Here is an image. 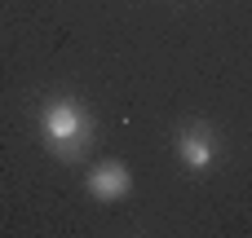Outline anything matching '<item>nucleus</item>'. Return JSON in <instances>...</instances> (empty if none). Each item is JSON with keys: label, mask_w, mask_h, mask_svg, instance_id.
<instances>
[{"label": "nucleus", "mask_w": 252, "mask_h": 238, "mask_svg": "<svg viewBox=\"0 0 252 238\" xmlns=\"http://www.w3.org/2000/svg\"><path fill=\"white\" fill-rule=\"evenodd\" d=\"M40 132H44V141L53 146V155L71 159V155H80V150L93 141V119H89V110H84L75 97H53V102H44V110H40Z\"/></svg>", "instance_id": "f257e3e1"}, {"label": "nucleus", "mask_w": 252, "mask_h": 238, "mask_svg": "<svg viewBox=\"0 0 252 238\" xmlns=\"http://www.w3.org/2000/svg\"><path fill=\"white\" fill-rule=\"evenodd\" d=\"M177 159L190 168V172H208L217 163V137L208 124H186L177 132Z\"/></svg>", "instance_id": "f03ea898"}, {"label": "nucleus", "mask_w": 252, "mask_h": 238, "mask_svg": "<svg viewBox=\"0 0 252 238\" xmlns=\"http://www.w3.org/2000/svg\"><path fill=\"white\" fill-rule=\"evenodd\" d=\"M128 190H133V177L120 159H106L89 172V194L97 203H120V199H128Z\"/></svg>", "instance_id": "7ed1b4c3"}]
</instances>
